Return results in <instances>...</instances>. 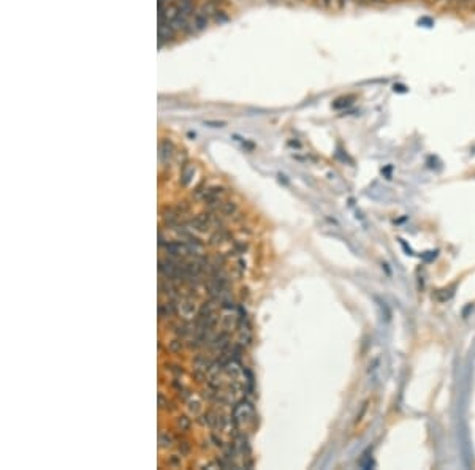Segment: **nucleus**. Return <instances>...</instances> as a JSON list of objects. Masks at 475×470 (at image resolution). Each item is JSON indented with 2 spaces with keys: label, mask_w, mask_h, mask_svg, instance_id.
Returning <instances> with one entry per match:
<instances>
[{
  "label": "nucleus",
  "mask_w": 475,
  "mask_h": 470,
  "mask_svg": "<svg viewBox=\"0 0 475 470\" xmlns=\"http://www.w3.org/2000/svg\"><path fill=\"white\" fill-rule=\"evenodd\" d=\"M168 464H170V465H173V467H178V465H181V456H178V454H173V456H170Z\"/></svg>",
  "instance_id": "8"
},
{
  "label": "nucleus",
  "mask_w": 475,
  "mask_h": 470,
  "mask_svg": "<svg viewBox=\"0 0 475 470\" xmlns=\"http://www.w3.org/2000/svg\"><path fill=\"white\" fill-rule=\"evenodd\" d=\"M158 444H160V448H166L173 445V437L168 432L160 431L158 432Z\"/></svg>",
  "instance_id": "3"
},
{
  "label": "nucleus",
  "mask_w": 475,
  "mask_h": 470,
  "mask_svg": "<svg viewBox=\"0 0 475 470\" xmlns=\"http://www.w3.org/2000/svg\"><path fill=\"white\" fill-rule=\"evenodd\" d=\"M420 24H426V27H431V25H434V22L431 21V19H428V18H423V19H420Z\"/></svg>",
  "instance_id": "12"
},
{
  "label": "nucleus",
  "mask_w": 475,
  "mask_h": 470,
  "mask_svg": "<svg viewBox=\"0 0 475 470\" xmlns=\"http://www.w3.org/2000/svg\"><path fill=\"white\" fill-rule=\"evenodd\" d=\"M182 307H184V312H185V314H192V312H193V304H190L189 301H185V302L182 304Z\"/></svg>",
  "instance_id": "10"
},
{
  "label": "nucleus",
  "mask_w": 475,
  "mask_h": 470,
  "mask_svg": "<svg viewBox=\"0 0 475 470\" xmlns=\"http://www.w3.org/2000/svg\"><path fill=\"white\" fill-rule=\"evenodd\" d=\"M220 211H222L223 215H233V214L236 212V203H233V201H225V203L222 204Z\"/></svg>",
  "instance_id": "4"
},
{
  "label": "nucleus",
  "mask_w": 475,
  "mask_h": 470,
  "mask_svg": "<svg viewBox=\"0 0 475 470\" xmlns=\"http://www.w3.org/2000/svg\"><path fill=\"white\" fill-rule=\"evenodd\" d=\"M178 428H179L181 431L187 432V431L190 429V420L187 418V417H179V418H178Z\"/></svg>",
  "instance_id": "5"
},
{
  "label": "nucleus",
  "mask_w": 475,
  "mask_h": 470,
  "mask_svg": "<svg viewBox=\"0 0 475 470\" xmlns=\"http://www.w3.org/2000/svg\"><path fill=\"white\" fill-rule=\"evenodd\" d=\"M181 348H182V344H181V341H173L171 344H170V350L173 351V353H178V351H181Z\"/></svg>",
  "instance_id": "6"
},
{
  "label": "nucleus",
  "mask_w": 475,
  "mask_h": 470,
  "mask_svg": "<svg viewBox=\"0 0 475 470\" xmlns=\"http://www.w3.org/2000/svg\"><path fill=\"white\" fill-rule=\"evenodd\" d=\"M198 405H200L198 402H190V410H192V412H197V410H198Z\"/></svg>",
  "instance_id": "14"
},
{
  "label": "nucleus",
  "mask_w": 475,
  "mask_h": 470,
  "mask_svg": "<svg viewBox=\"0 0 475 470\" xmlns=\"http://www.w3.org/2000/svg\"><path fill=\"white\" fill-rule=\"evenodd\" d=\"M212 440H214L215 445H217V447H222V440H220V438H217L215 435H212Z\"/></svg>",
  "instance_id": "15"
},
{
  "label": "nucleus",
  "mask_w": 475,
  "mask_h": 470,
  "mask_svg": "<svg viewBox=\"0 0 475 470\" xmlns=\"http://www.w3.org/2000/svg\"><path fill=\"white\" fill-rule=\"evenodd\" d=\"M170 369H171L173 372H175V374H178V375H179V374H182V369H181L179 366H173V367H170Z\"/></svg>",
  "instance_id": "13"
},
{
  "label": "nucleus",
  "mask_w": 475,
  "mask_h": 470,
  "mask_svg": "<svg viewBox=\"0 0 475 470\" xmlns=\"http://www.w3.org/2000/svg\"><path fill=\"white\" fill-rule=\"evenodd\" d=\"M175 154V146L170 140H162L160 146H158V158H160L162 163H168L170 158Z\"/></svg>",
  "instance_id": "1"
},
{
  "label": "nucleus",
  "mask_w": 475,
  "mask_h": 470,
  "mask_svg": "<svg viewBox=\"0 0 475 470\" xmlns=\"http://www.w3.org/2000/svg\"><path fill=\"white\" fill-rule=\"evenodd\" d=\"M179 451H181V454H187L190 451V445H189V442H185V440H182V442H179Z\"/></svg>",
  "instance_id": "7"
},
{
  "label": "nucleus",
  "mask_w": 475,
  "mask_h": 470,
  "mask_svg": "<svg viewBox=\"0 0 475 470\" xmlns=\"http://www.w3.org/2000/svg\"><path fill=\"white\" fill-rule=\"evenodd\" d=\"M393 89H395V92H407V87L402 86V84H395Z\"/></svg>",
  "instance_id": "11"
},
{
  "label": "nucleus",
  "mask_w": 475,
  "mask_h": 470,
  "mask_svg": "<svg viewBox=\"0 0 475 470\" xmlns=\"http://www.w3.org/2000/svg\"><path fill=\"white\" fill-rule=\"evenodd\" d=\"M195 174V165L193 163H185L181 170V184L182 185H189L190 181L193 179Z\"/></svg>",
  "instance_id": "2"
},
{
  "label": "nucleus",
  "mask_w": 475,
  "mask_h": 470,
  "mask_svg": "<svg viewBox=\"0 0 475 470\" xmlns=\"http://www.w3.org/2000/svg\"><path fill=\"white\" fill-rule=\"evenodd\" d=\"M158 407H160V408L168 407V401L165 399V396L162 393H158Z\"/></svg>",
  "instance_id": "9"
}]
</instances>
